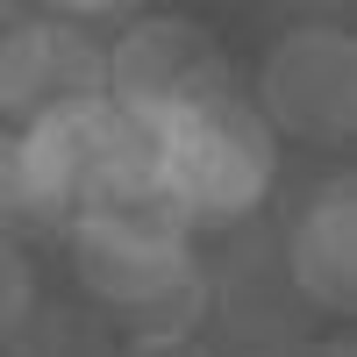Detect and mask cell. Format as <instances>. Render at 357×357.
<instances>
[{
  "mask_svg": "<svg viewBox=\"0 0 357 357\" xmlns=\"http://www.w3.org/2000/svg\"><path fill=\"white\" fill-rule=\"evenodd\" d=\"M114 357H215L200 336H129L114 343Z\"/></svg>",
  "mask_w": 357,
  "mask_h": 357,
  "instance_id": "cell-10",
  "label": "cell"
},
{
  "mask_svg": "<svg viewBox=\"0 0 357 357\" xmlns=\"http://www.w3.org/2000/svg\"><path fill=\"white\" fill-rule=\"evenodd\" d=\"M257 122L272 136L336 151L357 129V43L343 22H293L257 65Z\"/></svg>",
  "mask_w": 357,
  "mask_h": 357,
  "instance_id": "cell-4",
  "label": "cell"
},
{
  "mask_svg": "<svg viewBox=\"0 0 357 357\" xmlns=\"http://www.w3.org/2000/svg\"><path fill=\"white\" fill-rule=\"evenodd\" d=\"M107 93V36L65 15H8L0 29V129H22L50 107Z\"/></svg>",
  "mask_w": 357,
  "mask_h": 357,
  "instance_id": "cell-6",
  "label": "cell"
},
{
  "mask_svg": "<svg viewBox=\"0 0 357 357\" xmlns=\"http://www.w3.org/2000/svg\"><path fill=\"white\" fill-rule=\"evenodd\" d=\"M279 272H286V293H301L321 314H350L357 307V193L343 178L301 200V215L286 229Z\"/></svg>",
  "mask_w": 357,
  "mask_h": 357,
  "instance_id": "cell-7",
  "label": "cell"
},
{
  "mask_svg": "<svg viewBox=\"0 0 357 357\" xmlns=\"http://www.w3.org/2000/svg\"><path fill=\"white\" fill-rule=\"evenodd\" d=\"M36 307H43V301H36V264H29V250L0 229V343H8Z\"/></svg>",
  "mask_w": 357,
  "mask_h": 357,
  "instance_id": "cell-9",
  "label": "cell"
},
{
  "mask_svg": "<svg viewBox=\"0 0 357 357\" xmlns=\"http://www.w3.org/2000/svg\"><path fill=\"white\" fill-rule=\"evenodd\" d=\"M8 357H114V329L93 307H36L8 336Z\"/></svg>",
  "mask_w": 357,
  "mask_h": 357,
  "instance_id": "cell-8",
  "label": "cell"
},
{
  "mask_svg": "<svg viewBox=\"0 0 357 357\" xmlns=\"http://www.w3.org/2000/svg\"><path fill=\"white\" fill-rule=\"evenodd\" d=\"M122 158V114L107 100H72L22 122L8 143V178H15V215L36 222H72L100 178Z\"/></svg>",
  "mask_w": 357,
  "mask_h": 357,
  "instance_id": "cell-5",
  "label": "cell"
},
{
  "mask_svg": "<svg viewBox=\"0 0 357 357\" xmlns=\"http://www.w3.org/2000/svg\"><path fill=\"white\" fill-rule=\"evenodd\" d=\"M8 143H15V129H0V229H8V215H15V178H8Z\"/></svg>",
  "mask_w": 357,
  "mask_h": 357,
  "instance_id": "cell-11",
  "label": "cell"
},
{
  "mask_svg": "<svg viewBox=\"0 0 357 357\" xmlns=\"http://www.w3.org/2000/svg\"><path fill=\"white\" fill-rule=\"evenodd\" d=\"M65 250L79 264V286L129 321L200 272L193 229L172 207H86L65 222Z\"/></svg>",
  "mask_w": 357,
  "mask_h": 357,
  "instance_id": "cell-3",
  "label": "cell"
},
{
  "mask_svg": "<svg viewBox=\"0 0 357 357\" xmlns=\"http://www.w3.org/2000/svg\"><path fill=\"white\" fill-rule=\"evenodd\" d=\"M279 178V136L257 122L243 93L193 107L158 129V186L186 229H236L250 222Z\"/></svg>",
  "mask_w": 357,
  "mask_h": 357,
  "instance_id": "cell-1",
  "label": "cell"
},
{
  "mask_svg": "<svg viewBox=\"0 0 357 357\" xmlns=\"http://www.w3.org/2000/svg\"><path fill=\"white\" fill-rule=\"evenodd\" d=\"M236 93L222 43L207 36L186 15H129L107 36V107L129 114V122H178L193 107H215Z\"/></svg>",
  "mask_w": 357,
  "mask_h": 357,
  "instance_id": "cell-2",
  "label": "cell"
}]
</instances>
